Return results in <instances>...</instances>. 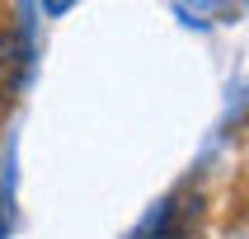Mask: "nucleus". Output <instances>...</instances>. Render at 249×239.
Here are the masks:
<instances>
[{
  "label": "nucleus",
  "instance_id": "nucleus-1",
  "mask_svg": "<svg viewBox=\"0 0 249 239\" xmlns=\"http://www.w3.org/2000/svg\"><path fill=\"white\" fill-rule=\"evenodd\" d=\"M33 66V47L19 28H0V108H10Z\"/></svg>",
  "mask_w": 249,
  "mask_h": 239
},
{
  "label": "nucleus",
  "instance_id": "nucleus-3",
  "mask_svg": "<svg viewBox=\"0 0 249 239\" xmlns=\"http://www.w3.org/2000/svg\"><path fill=\"white\" fill-rule=\"evenodd\" d=\"M10 225H14V202H10V183L0 178V239L10 235Z\"/></svg>",
  "mask_w": 249,
  "mask_h": 239
},
{
  "label": "nucleus",
  "instance_id": "nucleus-2",
  "mask_svg": "<svg viewBox=\"0 0 249 239\" xmlns=\"http://www.w3.org/2000/svg\"><path fill=\"white\" fill-rule=\"evenodd\" d=\"M183 216H188V207L179 197H165L160 207H151V216L137 225L132 239H183Z\"/></svg>",
  "mask_w": 249,
  "mask_h": 239
}]
</instances>
